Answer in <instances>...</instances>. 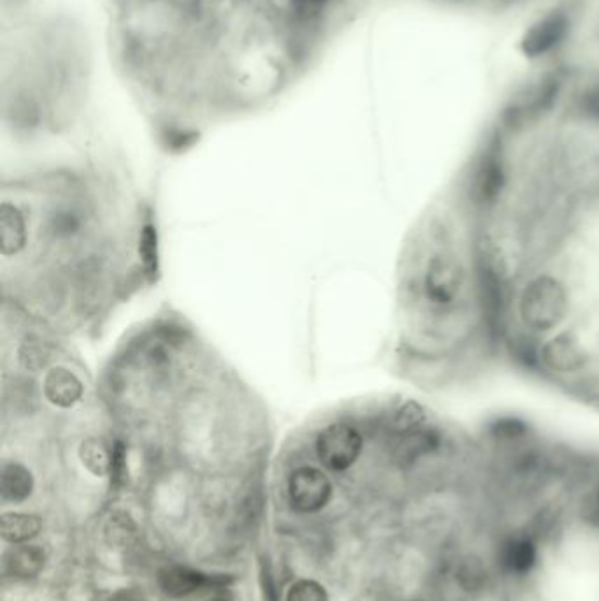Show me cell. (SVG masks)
I'll return each mask as SVG.
<instances>
[{
	"instance_id": "6da1fadb",
	"label": "cell",
	"mask_w": 599,
	"mask_h": 601,
	"mask_svg": "<svg viewBox=\"0 0 599 601\" xmlns=\"http://www.w3.org/2000/svg\"><path fill=\"white\" fill-rule=\"evenodd\" d=\"M570 310L568 287L554 273H538L518 290L517 318L531 338H547L561 330Z\"/></svg>"
},
{
	"instance_id": "7a4b0ae2",
	"label": "cell",
	"mask_w": 599,
	"mask_h": 601,
	"mask_svg": "<svg viewBox=\"0 0 599 601\" xmlns=\"http://www.w3.org/2000/svg\"><path fill=\"white\" fill-rule=\"evenodd\" d=\"M468 285V269L454 250L443 249L429 255L422 276L420 295L434 312H451L457 306Z\"/></svg>"
},
{
	"instance_id": "3957f363",
	"label": "cell",
	"mask_w": 599,
	"mask_h": 601,
	"mask_svg": "<svg viewBox=\"0 0 599 601\" xmlns=\"http://www.w3.org/2000/svg\"><path fill=\"white\" fill-rule=\"evenodd\" d=\"M572 31V11L564 5H558V8H552L541 14L540 19L535 20L524 31L523 37L518 41V50L523 53L524 59L531 60V62L549 59L570 41Z\"/></svg>"
},
{
	"instance_id": "277c9868",
	"label": "cell",
	"mask_w": 599,
	"mask_h": 601,
	"mask_svg": "<svg viewBox=\"0 0 599 601\" xmlns=\"http://www.w3.org/2000/svg\"><path fill=\"white\" fill-rule=\"evenodd\" d=\"M315 450L327 470L347 471L359 461L364 450V436L350 422H331L316 436Z\"/></svg>"
},
{
	"instance_id": "5b68a950",
	"label": "cell",
	"mask_w": 599,
	"mask_h": 601,
	"mask_svg": "<svg viewBox=\"0 0 599 601\" xmlns=\"http://www.w3.org/2000/svg\"><path fill=\"white\" fill-rule=\"evenodd\" d=\"M589 353L575 330H558L538 345V366L550 375H580L589 366Z\"/></svg>"
},
{
	"instance_id": "8992f818",
	"label": "cell",
	"mask_w": 599,
	"mask_h": 601,
	"mask_svg": "<svg viewBox=\"0 0 599 601\" xmlns=\"http://www.w3.org/2000/svg\"><path fill=\"white\" fill-rule=\"evenodd\" d=\"M506 177L505 160L494 148L487 149L475 164L469 178V195L475 206L482 209L494 208L498 201L505 194Z\"/></svg>"
},
{
	"instance_id": "52a82bcc",
	"label": "cell",
	"mask_w": 599,
	"mask_h": 601,
	"mask_svg": "<svg viewBox=\"0 0 599 601\" xmlns=\"http://www.w3.org/2000/svg\"><path fill=\"white\" fill-rule=\"evenodd\" d=\"M333 496V484L327 474L313 466H301L289 479V497L293 508L302 514L321 512Z\"/></svg>"
},
{
	"instance_id": "ba28073f",
	"label": "cell",
	"mask_w": 599,
	"mask_h": 601,
	"mask_svg": "<svg viewBox=\"0 0 599 601\" xmlns=\"http://www.w3.org/2000/svg\"><path fill=\"white\" fill-rule=\"evenodd\" d=\"M496 557L501 572H505L512 577H524V575L531 574L532 568L537 566V542L531 534H510L500 543Z\"/></svg>"
},
{
	"instance_id": "9c48e42d",
	"label": "cell",
	"mask_w": 599,
	"mask_h": 601,
	"mask_svg": "<svg viewBox=\"0 0 599 601\" xmlns=\"http://www.w3.org/2000/svg\"><path fill=\"white\" fill-rule=\"evenodd\" d=\"M221 577L209 575L189 568V566L171 565L158 572V586L169 598H187L201 589H207L213 584L220 582Z\"/></svg>"
},
{
	"instance_id": "30bf717a",
	"label": "cell",
	"mask_w": 599,
	"mask_h": 601,
	"mask_svg": "<svg viewBox=\"0 0 599 601\" xmlns=\"http://www.w3.org/2000/svg\"><path fill=\"white\" fill-rule=\"evenodd\" d=\"M46 552L39 545H14L2 556V572L14 579H32L45 568Z\"/></svg>"
},
{
	"instance_id": "8fae6325",
	"label": "cell",
	"mask_w": 599,
	"mask_h": 601,
	"mask_svg": "<svg viewBox=\"0 0 599 601\" xmlns=\"http://www.w3.org/2000/svg\"><path fill=\"white\" fill-rule=\"evenodd\" d=\"M45 394L57 407L68 408L82 399L83 385L74 373L57 368L46 376Z\"/></svg>"
},
{
	"instance_id": "7c38bea8",
	"label": "cell",
	"mask_w": 599,
	"mask_h": 601,
	"mask_svg": "<svg viewBox=\"0 0 599 601\" xmlns=\"http://www.w3.org/2000/svg\"><path fill=\"white\" fill-rule=\"evenodd\" d=\"M34 491L31 470L20 462H5L0 473V496L4 502L22 503Z\"/></svg>"
},
{
	"instance_id": "4fadbf2b",
	"label": "cell",
	"mask_w": 599,
	"mask_h": 601,
	"mask_svg": "<svg viewBox=\"0 0 599 601\" xmlns=\"http://www.w3.org/2000/svg\"><path fill=\"white\" fill-rule=\"evenodd\" d=\"M41 517L34 514H22V512H10L0 517V534L5 542L19 543L28 542L41 533Z\"/></svg>"
},
{
	"instance_id": "5bb4252c",
	"label": "cell",
	"mask_w": 599,
	"mask_h": 601,
	"mask_svg": "<svg viewBox=\"0 0 599 601\" xmlns=\"http://www.w3.org/2000/svg\"><path fill=\"white\" fill-rule=\"evenodd\" d=\"M570 111L578 122L599 127V80L586 83L575 92Z\"/></svg>"
},
{
	"instance_id": "9a60e30c",
	"label": "cell",
	"mask_w": 599,
	"mask_h": 601,
	"mask_svg": "<svg viewBox=\"0 0 599 601\" xmlns=\"http://www.w3.org/2000/svg\"><path fill=\"white\" fill-rule=\"evenodd\" d=\"M529 433H531V428L518 417H496L491 424L487 425L489 438L500 445H515V443L524 442Z\"/></svg>"
},
{
	"instance_id": "2e32d148",
	"label": "cell",
	"mask_w": 599,
	"mask_h": 601,
	"mask_svg": "<svg viewBox=\"0 0 599 601\" xmlns=\"http://www.w3.org/2000/svg\"><path fill=\"white\" fill-rule=\"evenodd\" d=\"M80 457H82L83 465L97 477H104V474L113 471L115 454L109 450L108 445L103 440L88 438L83 442L82 448H80Z\"/></svg>"
},
{
	"instance_id": "e0dca14e",
	"label": "cell",
	"mask_w": 599,
	"mask_h": 601,
	"mask_svg": "<svg viewBox=\"0 0 599 601\" xmlns=\"http://www.w3.org/2000/svg\"><path fill=\"white\" fill-rule=\"evenodd\" d=\"M336 0H284L285 11L298 25H313L330 13Z\"/></svg>"
},
{
	"instance_id": "ac0fdd59",
	"label": "cell",
	"mask_w": 599,
	"mask_h": 601,
	"mask_svg": "<svg viewBox=\"0 0 599 601\" xmlns=\"http://www.w3.org/2000/svg\"><path fill=\"white\" fill-rule=\"evenodd\" d=\"M285 601H330V594L316 580L302 579L292 584Z\"/></svg>"
},
{
	"instance_id": "d6986e66",
	"label": "cell",
	"mask_w": 599,
	"mask_h": 601,
	"mask_svg": "<svg viewBox=\"0 0 599 601\" xmlns=\"http://www.w3.org/2000/svg\"><path fill=\"white\" fill-rule=\"evenodd\" d=\"M457 579L466 591H477L487 580V572L478 560H466L457 569Z\"/></svg>"
},
{
	"instance_id": "ffe728a7",
	"label": "cell",
	"mask_w": 599,
	"mask_h": 601,
	"mask_svg": "<svg viewBox=\"0 0 599 601\" xmlns=\"http://www.w3.org/2000/svg\"><path fill=\"white\" fill-rule=\"evenodd\" d=\"M226 584V580H220V582L209 586L204 601H232V594H230Z\"/></svg>"
},
{
	"instance_id": "44dd1931",
	"label": "cell",
	"mask_w": 599,
	"mask_h": 601,
	"mask_svg": "<svg viewBox=\"0 0 599 601\" xmlns=\"http://www.w3.org/2000/svg\"><path fill=\"white\" fill-rule=\"evenodd\" d=\"M595 514H596V519L599 520V488L595 494Z\"/></svg>"
}]
</instances>
